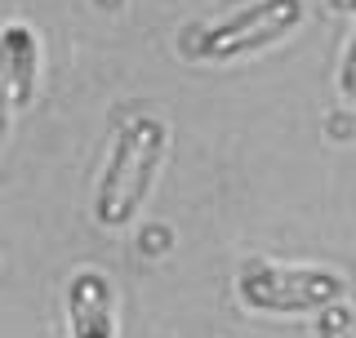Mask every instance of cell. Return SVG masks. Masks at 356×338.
Listing matches in <instances>:
<instances>
[{"mask_svg": "<svg viewBox=\"0 0 356 338\" xmlns=\"http://www.w3.org/2000/svg\"><path fill=\"white\" fill-rule=\"evenodd\" d=\"M170 152V125L161 116H134L111 134L103 174L94 183V223L98 227H129L147 205L156 178Z\"/></svg>", "mask_w": 356, "mask_h": 338, "instance_id": "1", "label": "cell"}, {"mask_svg": "<svg viewBox=\"0 0 356 338\" xmlns=\"http://www.w3.org/2000/svg\"><path fill=\"white\" fill-rule=\"evenodd\" d=\"M303 14H307L303 0H250L232 18L192 31L183 40V49L196 63H241L281 45L285 36H294L303 27Z\"/></svg>", "mask_w": 356, "mask_h": 338, "instance_id": "3", "label": "cell"}, {"mask_svg": "<svg viewBox=\"0 0 356 338\" xmlns=\"http://www.w3.org/2000/svg\"><path fill=\"white\" fill-rule=\"evenodd\" d=\"M236 298L259 316H316L321 307L343 298V276L330 267L276 263V258H245L236 267Z\"/></svg>", "mask_w": 356, "mask_h": 338, "instance_id": "2", "label": "cell"}, {"mask_svg": "<svg viewBox=\"0 0 356 338\" xmlns=\"http://www.w3.org/2000/svg\"><path fill=\"white\" fill-rule=\"evenodd\" d=\"M312 334L316 338H356V307L352 303H330V307L316 312V321H312Z\"/></svg>", "mask_w": 356, "mask_h": 338, "instance_id": "6", "label": "cell"}, {"mask_svg": "<svg viewBox=\"0 0 356 338\" xmlns=\"http://www.w3.org/2000/svg\"><path fill=\"white\" fill-rule=\"evenodd\" d=\"M67 330L72 338H116V289L98 267L67 280Z\"/></svg>", "mask_w": 356, "mask_h": 338, "instance_id": "4", "label": "cell"}, {"mask_svg": "<svg viewBox=\"0 0 356 338\" xmlns=\"http://www.w3.org/2000/svg\"><path fill=\"white\" fill-rule=\"evenodd\" d=\"M0 63H5V94H9V116L31 107L40 85V40L31 27L9 22L0 36Z\"/></svg>", "mask_w": 356, "mask_h": 338, "instance_id": "5", "label": "cell"}, {"mask_svg": "<svg viewBox=\"0 0 356 338\" xmlns=\"http://www.w3.org/2000/svg\"><path fill=\"white\" fill-rule=\"evenodd\" d=\"M339 98L343 103H356V27H352L348 49H343V63H339Z\"/></svg>", "mask_w": 356, "mask_h": 338, "instance_id": "7", "label": "cell"}]
</instances>
